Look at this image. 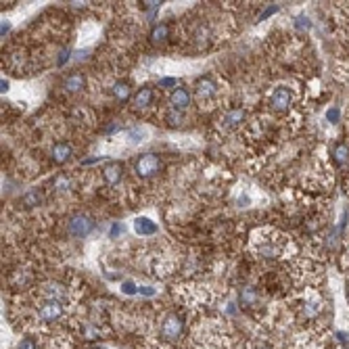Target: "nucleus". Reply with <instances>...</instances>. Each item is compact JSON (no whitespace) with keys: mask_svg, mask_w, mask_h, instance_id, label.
<instances>
[{"mask_svg":"<svg viewBox=\"0 0 349 349\" xmlns=\"http://www.w3.org/2000/svg\"><path fill=\"white\" fill-rule=\"evenodd\" d=\"M169 104H171L173 109H178V111L186 109L188 104H190V92L186 88H176V90L169 94Z\"/></svg>","mask_w":349,"mask_h":349,"instance_id":"nucleus-8","label":"nucleus"},{"mask_svg":"<svg viewBox=\"0 0 349 349\" xmlns=\"http://www.w3.org/2000/svg\"><path fill=\"white\" fill-rule=\"evenodd\" d=\"M159 167H161V159H159V155H155V153H145L143 157H138L134 163V169L141 178L155 176V173L159 171Z\"/></svg>","mask_w":349,"mask_h":349,"instance_id":"nucleus-2","label":"nucleus"},{"mask_svg":"<svg viewBox=\"0 0 349 349\" xmlns=\"http://www.w3.org/2000/svg\"><path fill=\"white\" fill-rule=\"evenodd\" d=\"M153 98H155V92L153 88H143V90H138L134 94V107L136 109H147L153 104Z\"/></svg>","mask_w":349,"mask_h":349,"instance_id":"nucleus-10","label":"nucleus"},{"mask_svg":"<svg viewBox=\"0 0 349 349\" xmlns=\"http://www.w3.org/2000/svg\"><path fill=\"white\" fill-rule=\"evenodd\" d=\"M61 316H63V303L61 301L46 299L38 309V318L42 322H57Z\"/></svg>","mask_w":349,"mask_h":349,"instance_id":"nucleus-4","label":"nucleus"},{"mask_svg":"<svg viewBox=\"0 0 349 349\" xmlns=\"http://www.w3.org/2000/svg\"><path fill=\"white\" fill-rule=\"evenodd\" d=\"M293 102V94L289 88H285V86H281V88H276L272 94H270V107L274 111H287L291 107Z\"/></svg>","mask_w":349,"mask_h":349,"instance_id":"nucleus-5","label":"nucleus"},{"mask_svg":"<svg viewBox=\"0 0 349 349\" xmlns=\"http://www.w3.org/2000/svg\"><path fill=\"white\" fill-rule=\"evenodd\" d=\"M113 96H115V100H119V102H124V100H128L130 98V94H132V88H130V84L128 82H117L115 86H113Z\"/></svg>","mask_w":349,"mask_h":349,"instance_id":"nucleus-16","label":"nucleus"},{"mask_svg":"<svg viewBox=\"0 0 349 349\" xmlns=\"http://www.w3.org/2000/svg\"><path fill=\"white\" fill-rule=\"evenodd\" d=\"M84 76L82 74H72V76H67L65 82H63V88L67 92H80L84 88Z\"/></svg>","mask_w":349,"mask_h":349,"instance_id":"nucleus-12","label":"nucleus"},{"mask_svg":"<svg viewBox=\"0 0 349 349\" xmlns=\"http://www.w3.org/2000/svg\"><path fill=\"white\" fill-rule=\"evenodd\" d=\"M195 92L201 100H207V98H212L216 92H218V86L214 84L212 78H201L197 84H195Z\"/></svg>","mask_w":349,"mask_h":349,"instance_id":"nucleus-6","label":"nucleus"},{"mask_svg":"<svg viewBox=\"0 0 349 349\" xmlns=\"http://www.w3.org/2000/svg\"><path fill=\"white\" fill-rule=\"evenodd\" d=\"M167 33H169L167 23H157V25L151 29V42H153V44H161V42H165Z\"/></svg>","mask_w":349,"mask_h":349,"instance_id":"nucleus-15","label":"nucleus"},{"mask_svg":"<svg viewBox=\"0 0 349 349\" xmlns=\"http://www.w3.org/2000/svg\"><path fill=\"white\" fill-rule=\"evenodd\" d=\"M138 293H143V295H155V291L151 287H141V289H138Z\"/></svg>","mask_w":349,"mask_h":349,"instance_id":"nucleus-23","label":"nucleus"},{"mask_svg":"<svg viewBox=\"0 0 349 349\" xmlns=\"http://www.w3.org/2000/svg\"><path fill=\"white\" fill-rule=\"evenodd\" d=\"M119 230H121V228H119V224H115V226H113V230H111V236H117V234H119Z\"/></svg>","mask_w":349,"mask_h":349,"instance_id":"nucleus-25","label":"nucleus"},{"mask_svg":"<svg viewBox=\"0 0 349 349\" xmlns=\"http://www.w3.org/2000/svg\"><path fill=\"white\" fill-rule=\"evenodd\" d=\"M238 301H240V305H242V307H253V305H255V301H257V293H255V289H253V287H245V289H240V293H238Z\"/></svg>","mask_w":349,"mask_h":349,"instance_id":"nucleus-14","label":"nucleus"},{"mask_svg":"<svg viewBox=\"0 0 349 349\" xmlns=\"http://www.w3.org/2000/svg\"><path fill=\"white\" fill-rule=\"evenodd\" d=\"M159 86H161V88H169V86H176V80H173V78H163L159 82Z\"/></svg>","mask_w":349,"mask_h":349,"instance_id":"nucleus-21","label":"nucleus"},{"mask_svg":"<svg viewBox=\"0 0 349 349\" xmlns=\"http://www.w3.org/2000/svg\"><path fill=\"white\" fill-rule=\"evenodd\" d=\"M23 203H25L27 207L38 205V203H40V195H38V190H31V193H27V195L23 197Z\"/></svg>","mask_w":349,"mask_h":349,"instance_id":"nucleus-18","label":"nucleus"},{"mask_svg":"<svg viewBox=\"0 0 349 349\" xmlns=\"http://www.w3.org/2000/svg\"><path fill=\"white\" fill-rule=\"evenodd\" d=\"M242 119H245V111L242 109H230L224 115V128H236Z\"/></svg>","mask_w":349,"mask_h":349,"instance_id":"nucleus-13","label":"nucleus"},{"mask_svg":"<svg viewBox=\"0 0 349 349\" xmlns=\"http://www.w3.org/2000/svg\"><path fill=\"white\" fill-rule=\"evenodd\" d=\"M134 230H136V234H141V236H149V234L157 232V226L149 218H136L134 220Z\"/></svg>","mask_w":349,"mask_h":349,"instance_id":"nucleus-11","label":"nucleus"},{"mask_svg":"<svg viewBox=\"0 0 349 349\" xmlns=\"http://www.w3.org/2000/svg\"><path fill=\"white\" fill-rule=\"evenodd\" d=\"M74 155V147L69 145V143H57L55 147H52V161L55 163H65L69 157Z\"/></svg>","mask_w":349,"mask_h":349,"instance_id":"nucleus-9","label":"nucleus"},{"mask_svg":"<svg viewBox=\"0 0 349 349\" xmlns=\"http://www.w3.org/2000/svg\"><path fill=\"white\" fill-rule=\"evenodd\" d=\"M184 330V322L178 313H167L161 322V339L165 341H178L182 337Z\"/></svg>","mask_w":349,"mask_h":349,"instance_id":"nucleus-3","label":"nucleus"},{"mask_svg":"<svg viewBox=\"0 0 349 349\" xmlns=\"http://www.w3.org/2000/svg\"><path fill=\"white\" fill-rule=\"evenodd\" d=\"M94 226L96 224H94L92 216H88V214H76L72 220H69L67 230H69V234L76 236V238H84V236H88L94 230Z\"/></svg>","mask_w":349,"mask_h":349,"instance_id":"nucleus-1","label":"nucleus"},{"mask_svg":"<svg viewBox=\"0 0 349 349\" xmlns=\"http://www.w3.org/2000/svg\"><path fill=\"white\" fill-rule=\"evenodd\" d=\"M337 117H339V111H337V109H330V111H328V119H330V121H335Z\"/></svg>","mask_w":349,"mask_h":349,"instance_id":"nucleus-24","label":"nucleus"},{"mask_svg":"<svg viewBox=\"0 0 349 349\" xmlns=\"http://www.w3.org/2000/svg\"><path fill=\"white\" fill-rule=\"evenodd\" d=\"M121 289H124V293H128V295H134L136 293L134 283H124V285H121Z\"/></svg>","mask_w":349,"mask_h":349,"instance_id":"nucleus-22","label":"nucleus"},{"mask_svg":"<svg viewBox=\"0 0 349 349\" xmlns=\"http://www.w3.org/2000/svg\"><path fill=\"white\" fill-rule=\"evenodd\" d=\"M55 188L57 190H67V188H72V180H69L67 176H59L55 180Z\"/></svg>","mask_w":349,"mask_h":349,"instance_id":"nucleus-19","label":"nucleus"},{"mask_svg":"<svg viewBox=\"0 0 349 349\" xmlns=\"http://www.w3.org/2000/svg\"><path fill=\"white\" fill-rule=\"evenodd\" d=\"M335 159H337V163L339 165H343L347 159H349V149H347V145H337L335 147Z\"/></svg>","mask_w":349,"mask_h":349,"instance_id":"nucleus-17","label":"nucleus"},{"mask_svg":"<svg viewBox=\"0 0 349 349\" xmlns=\"http://www.w3.org/2000/svg\"><path fill=\"white\" fill-rule=\"evenodd\" d=\"M121 176H124V165L121 163H107L104 165V169H102V178H104V182L107 184H111V186H115L119 180H121Z\"/></svg>","mask_w":349,"mask_h":349,"instance_id":"nucleus-7","label":"nucleus"},{"mask_svg":"<svg viewBox=\"0 0 349 349\" xmlns=\"http://www.w3.org/2000/svg\"><path fill=\"white\" fill-rule=\"evenodd\" d=\"M17 349H38V345L33 343L31 339H23V341L19 343V347H17Z\"/></svg>","mask_w":349,"mask_h":349,"instance_id":"nucleus-20","label":"nucleus"}]
</instances>
